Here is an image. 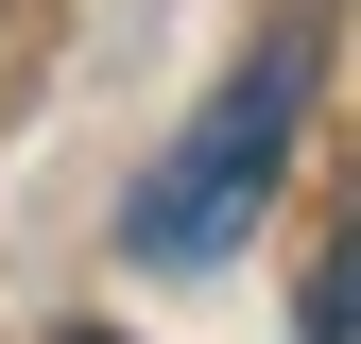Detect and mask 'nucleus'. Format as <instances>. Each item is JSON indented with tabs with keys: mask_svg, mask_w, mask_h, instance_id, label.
<instances>
[{
	"mask_svg": "<svg viewBox=\"0 0 361 344\" xmlns=\"http://www.w3.org/2000/svg\"><path fill=\"white\" fill-rule=\"evenodd\" d=\"M69 344H121V327H69Z\"/></svg>",
	"mask_w": 361,
	"mask_h": 344,
	"instance_id": "nucleus-3",
	"label": "nucleus"
},
{
	"mask_svg": "<svg viewBox=\"0 0 361 344\" xmlns=\"http://www.w3.org/2000/svg\"><path fill=\"white\" fill-rule=\"evenodd\" d=\"M293 344H361V224H327V258L293 293Z\"/></svg>",
	"mask_w": 361,
	"mask_h": 344,
	"instance_id": "nucleus-2",
	"label": "nucleus"
},
{
	"mask_svg": "<svg viewBox=\"0 0 361 344\" xmlns=\"http://www.w3.org/2000/svg\"><path fill=\"white\" fill-rule=\"evenodd\" d=\"M293 121H310V35H258V52L190 104V138L138 172L121 241H138L155 276H207V258H241V224L276 207V172H293Z\"/></svg>",
	"mask_w": 361,
	"mask_h": 344,
	"instance_id": "nucleus-1",
	"label": "nucleus"
}]
</instances>
